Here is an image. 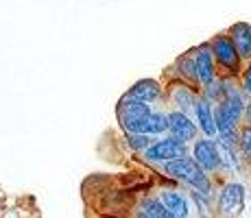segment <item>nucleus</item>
<instances>
[{
    "instance_id": "obj_13",
    "label": "nucleus",
    "mask_w": 251,
    "mask_h": 218,
    "mask_svg": "<svg viewBox=\"0 0 251 218\" xmlns=\"http://www.w3.org/2000/svg\"><path fill=\"white\" fill-rule=\"evenodd\" d=\"M138 218H175V216L164 207L162 201H157V198H147V201L140 205Z\"/></svg>"
},
{
    "instance_id": "obj_3",
    "label": "nucleus",
    "mask_w": 251,
    "mask_h": 218,
    "mask_svg": "<svg viewBox=\"0 0 251 218\" xmlns=\"http://www.w3.org/2000/svg\"><path fill=\"white\" fill-rule=\"evenodd\" d=\"M147 159L151 162H175V159H181L186 157V144L177 138H166V140H160V142L151 144L147 148Z\"/></svg>"
},
{
    "instance_id": "obj_17",
    "label": "nucleus",
    "mask_w": 251,
    "mask_h": 218,
    "mask_svg": "<svg viewBox=\"0 0 251 218\" xmlns=\"http://www.w3.org/2000/svg\"><path fill=\"white\" fill-rule=\"evenodd\" d=\"M179 68H181V74L190 76V79H197V66L192 59H188V57H181L179 59Z\"/></svg>"
},
{
    "instance_id": "obj_2",
    "label": "nucleus",
    "mask_w": 251,
    "mask_h": 218,
    "mask_svg": "<svg viewBox=\"0 0 251 218\" xmlns=\"http://www.w3.org/2000/svg\"><path fill=\"white\" fill-rule=\"evenodd\" d=\"M153 111L147 103L133 98V96H127L123 103L118 105V116L120 122L127 133H144V127H147V120ZM147 135V133H144Z\"/></svg>"
},
{
    "instance_id": "obj_16",
    "label": "nucleus",
    "mask_w": 251,
    "mask_h": 218,
    "mask_svg": "<svg viewBox=\"0 0 251 218\" xmlns=\"http://www.w3.org/2000/svg\"><path fill=\"white\" fill-rule=\"evenodd\" d=\"M129 144H131L133 148H149L151 146V140L144 133H129Z\"/></svg>"
},
{
    "instance_id": "obj_14",
    "label": "nucleus",
    "mask_w": 251,
    "mask_h": 218,
    "mask_svg": "<svg viewBox=\"0 0 251 218\" xmlns=\"http://www.w3.org/2000/svg\"><path fill=\"white\" fill-rule=\"evenodd\" d=\"M168 129V116L164 114H151L147 120V127H144V133H162V131Z\"/></svg>"
},
{
    "instance_id": "obj_1",
    "label": "nucleus",
    "mask_w": 251,
    "mask_h": 218,
    "mask_svg": "<svg viewBox=\"0 0 251 218\" xmlns=\"http://www.w3.org/2000/svg\"><path fill=\"white\" fill-rule=\"evenodd\" d=\"M166 172L171 174V177L186 181L188 186H192L195 190L203 192V194H207V190H210L207 174H205L203 168L195 162V157H181V159H175V162H168Z\"/></svg>"
},
{
    "instance_id": "obj_19",
    "label": "nucleus",
    "mask_w": 251,
    "mask_h": 218,
    "mask_svg": "<svg viewBox=\"0 0 251 218\" xmlns=\"http://www.w3.org/2000/svg\"><path fill=\"white\" fill-rule=\"evenodd\" d=\"M221 94H225V87L221 83H214V81H212V83L207 85V96H210V98H219Z\"/></svg>"
},
{
    "instance_id": "obj_11",
    "label": "nucleus",
    "mask_w": 251,
    "mask_h": 218,
    "mask_svg": "<svg viewBox=\"0 0 251 218\" xmlns=\"http://www.w3.org/2000/svg\"><path fill=\"white\" fill-rule=\"evenodd\" d=\"M160 94H162L160 85H157L155 81H151V79L138 81V83L131 87V92H129V96H133V98L142 100V103H153V100L160 98Z\"/></svg>"
},
{
    "instance_id": "obj_12",
    "label": "nucleus",
    "mask_w": 251,
    "mask_h": 218,
    "mask_svg": "<svg viewBox=\"0 0 251 218\" xmlns=\"http://www.w3.org/2000/svg\"><path fill=\"white\" fill-rule=\"evenodd\" d=\"M195 109H197V120H199L201 129L205 131V135H214L219 129H216L214 111H212L210 103H207V100H201V103H197V105H195Z\"/></svg>"
},
{
    "instance_id": "obj_8",
    "label": "nucleus",
    "mask_w": 251,
    "mask_h": 218,
    "mask_svg": "<svg viewBox=\"0 0 251 218\" xmlns=\"http://www.w3.org/2000/svg\"><path fill=\"white\" fill-rule=\"evenodd\" d=\"M195 66H197V79L203 85H210L214 81V64H212V52L207 48H201L197 52Z\"/></svg>"
},
{
    "instance_id": "obj_9",
    "label": "nucleus",
    "mask_w": 251,
    "mask_h": 218,
    "mask_svg": "<svg viewBox=\"0 0 251 218\" xmlns=\"http://www.w3.org/2000/svg\"><path fill=\"white\" fill-rule=\"evenodd\" d=\"M231 42H234L240 57H251V26L249 24H245V22L236 24L231 28Z\"/></svg>"
},
{
    "instance_id": "obj_21",
    "label": "nucleus",
    "mask_w": 251,
    "mask_h": 218,
    "mask_svg": "<svg viewBox=\"0 0 251 218\" xmlns=\"http://www.w3.org/2000/svg\"><path fill=\"white\" fill-rule=\"evenodd\" d=\"M247 120H249V122H251V103L247 105Z\"/></svg>"
},
{
    "instance_id": "obj_7",
    "label": "nucleus",
    "mask_w": 251,
    "mask_h": 218,
    "mask_svg": "<svg viewBox=\"0 0 251 218\" xmlns=\"http://www.w3.org/2000/svg\"><path fill=\"white\" fill-rule=\"evenodd\" d=\"M212 52L216 55V59L223 66L231 68V70H238V50H236L234 42L227 40V37H219L212 44Z\"/></svg>"
},
{
    "instance_id": "obj_20",
    "label": "nucleus",
    "mask_w": 251,
    "mask_h": 218,
    "mask_svg": "<svg viewBox=\"0 0 251 218\" xmlns=\"http://www.w3.org/2000/svg\"><path fill=\"white\" fill-rule=\"evenodd\" d=\"M245 87H247V92L251 94V70L247 72V76H245Z\"/></svg>"
},
{
    "instance_id": "obj_10",
    "label": "nucleus",
    "mask_w": 251,
    "mask_h": 218,
    "mask_svg": "<svg viewBox=\"0 0 251 218\" xmlns=\"http://www.w3.org/2000/svg\"><path fill=\"white\" fill-rule=\"evenodd\" d=\"M162 203L175 218H188V201L179 192H175V190L162 192Z\"/></svg>"
},
{
    "instance_id": "obj_15",
    "label": "nucleus",
    "mask_w": 251,
    "mask_h": 218,
    "mask_svg": "<svg viewBox=\"0 0 251 218\" xmlns=\"http://www.w3.org/2000/svg\"><path fill=\"white\" fill-rule=\"evenodd\" d=\"M173 98H175V103L179 105L181 109H192V105H197L195 96H192V92L188 90V87H177V90L173 92Z\"/></svg>"
},
{
    "instance_id": "obj_6",
    "label": "nucleus",
    "mask_w": 251,
    "mask_h": 218,
    "mask_svg": "<svg viewBox=\"0 0 251 218\" xmlns=\"http://www.w3.org/2000/svg\"><path fill=\"white\" fill-rule=\"evenodd\" d=\"M168 129H171L173 135H175L177 140H181V142L192 140L195 138V133H197L195 122H192L183 111H173V114L168 116Z\"/></svg>"
},
{
    "instance_id": "obj_4",
    "label": "nucleus",
    "mask_w": 251,
    "mask_h": 218,
    "mask_svg": "<svg viewBox=\"0 0 251 218\" xmlns=\"http://www.w3.org/2000/svg\"><path fill=\"white\" fill-rule=\"evenodd\" d=\"M245 188L240 183H227L219 194V207L225 216H238L243 212Z\"/></svg>"
},
{
    "instance_id": "obj_5",
    "label": "nucleus",
    "mask_w": 251,
    "mask_h": 218,
    "mask_svg": "<svg viewBox=\"0 0 251 218\" xmlns=\"http://www.w3.org/2000/svg\"><path fill=\"white\" fill-rule=\"evenodd\" d=\"M195 162L199 164L203 170H214L221 166V151L219 144L212 140H199L195 144Z\"/></svg>"
},
{
    "instance_id": "obj_18",
    "label": "nucleus",
    "mask_w": 251,
    "mask_h": 218,
    "mask_svg": "<svg viewBox=\"0 0 251 218\" xmlns=\"http://www.w3.org/2000/svg\"><path fill=\"white\" fill-rule=\"evenodd\" d=\"M240 148H243L245 157L251 159V127H245L240 133Z\"/></svg>"
}]
</instances>
